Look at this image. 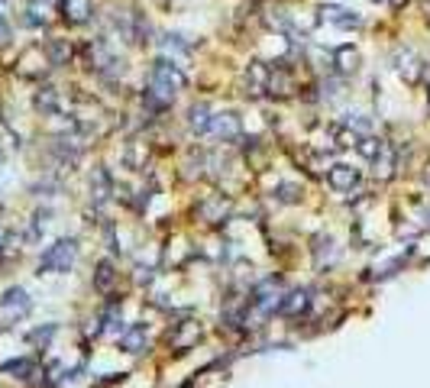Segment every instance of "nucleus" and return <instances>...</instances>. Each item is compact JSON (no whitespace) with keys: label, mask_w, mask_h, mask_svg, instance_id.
Segmentation results:
<instances>
[{"label":"nucleus","mask_w":430,"mask_h":388,"mask_svg":"<svg viewBox=\"0 0 430 388\" xmlns=\"http://www.w3.org/2000/svg\"><path fill=\"white\" fill-rule=\"evenodd\" d=\"M43 52H45V58H49V65H56V69H62V65H68V62L75 58V46H71L68 39H62V36L45 39Z\"/></svg>","instance_id":"nucleus-7"},{"label":"nucleus","mask_w":430,"mask_h":388,"mask_svg":"<svg viewBox=\"0 0 430 388\" xmlns=\"http://www.w3.org/2000/svg\"><path fill=\"white\" fill-rule=\"evenodd\" d=\"M188 126H191L194 133H207V126H211V110H207L204 104H194L191 114H188Z\"/></svg>","instance_id":"nucleus-14"},{"label":"nucleus","mask_w":430,"mask_h":388,"mask_svg":"<svg viewBox=\"0 0 430 388\" xmlns=\"http://www.w3.org/2000/svg\"><path fill=\"white\" fill-rule=\"evenodd\" d=\"M36 110H43L45 117H58L62 97H58L56 88H39V91H36Z\"/></svg>","instance_id":"nucleus-11"},{"label":"nucleus","mask_w":430,"mask_h":388,"mask_svg":"<svg viewBox=\"0 0 430 388\" xmlns=\"http://www.w3.org/2000/svg\"><path fill=\"white\" fill-rule=\"evenodd\" d=\"M75 256H78V246H75V240H58L49 252H43V263H39V269H45V272H68V269H71V263H75Z\"/></svg>","instance_id":"nucleus-2"},{"label":"nucleus","mask_w":430,"mask_h":388,"mask_svg":"<svg viewBox=\"0 0 430 388\" xmlns=\"http://www.w3.org/2000/svg\"><path fill=\"white\" fill-rule=\"evenodd\" d=\"M0 311H3V314H26V311H29L26 291H23V288H10V291L3 295V301H0Z\"/></svg>","instance_id":"nucleus-12"},{"label":"nucleus","mask_w":430,"mask_h":388,"mask_svg":"<svg viewBox=\"0 0 430 388\" xmlns=\"http://www.w3.org/2000/svg\"><path fill=\"white\" fill-rule=\"evenodd\" d=\"M184 84H188V78H184V71L175 62H169V58H156L152 62V69H149V94L152 97H158L162 104H171V97Z\"/></svg>","instance_id":"nucleus-1"},{"label":"nucleus","mask_w":430,"mask_h":388,"mask_svg":"<svg viewBox=\"0 0 430 388\" xmlns=\"http://www.w3.org/2000/svg\"><path fill=\"white\" fill-rule=\"evenodd\" d=\"M110 282H113V269L104 263L101 272H97V288H101V291H107V288H110Z\"/></svg>","instance_id":"nucleus-20"},{"label":"nucleus","mask_w":430,"mask_h":388,"mask_svg":"<svg viewBox=\"0 0 430 388\" xmlns=\"http://www.w3.org/2000/svg\"><path fill=\"white\" fill-rule=\"evenodd\" d=\"M120 343H123V350H130V353H139L143 343H146V330H143V327H133V330H126L123 337H120Z\"/></svg>","instance_id":"nucleus-17"},{"label":"nucleus","mask_w":430,"mask_h":388,"mask_svg":"<svg viewBox=\"0 0 430 388\" xmlns=\"http://www.w3.org/2000/svg\"><path fill=\"white\" fill-rule=\"evenodd\" d=\"M58 13L68 26H84L94 20V0H58Z\"/></svg>","instance_id":"nucleus-3"},{"label":"nucleus","mask_w":430,"mask_h":388,"mask_svg":"<svg viewBox=\"0 0 430 388\" xmlns=\"http://www.w3.org/2000/svg\"><path fill=\"white\" fill-rule=\"evenodd\" d=\"M3 369H7V372H33V363H26V359H16V363H7Z\"/></svg>","instance_id":"nucleus-21"},{"label":"nucleus","mask_w":430,"mask_h":388,"mask_svg":"<svg viewBox=\"0 0 430 388\" xmlns=\"http://www.w3.org/2000/svg\"><path fill=\"white\" fill-rule=\"evenodd\" d=\"M320 16L327 20V23L339 26V29H359L362 26V16L350 7H339V3H324L320 7Z\"/></svg>","instance_id":"nucleus-5"},{"label":"nucleus","mask_w":430,"mask_h":388,"mask_svg":"<svg viewBox=\"0 0 430 388\" xmlns=\"http://www.w3.org/2000/svg\"><path fill=\"white\" fill-rule=\"evenodd\" d=\"M307 308V291H291L288 301H282V311L285 314H298V311Z\"/></svg>","instance_id":"nucleus-18"},{"label":"nucleus","mask_w":430,"mask_h":388,"mask_svg":"<svg viewBox=\"0 0 430 388\" xmlns=\"http://www.w3.org/2000/svg\"><path fill=\"white\" fill-rule=\"evenodd\" d=\"M388 3H392V10H401V7H405L407 0H388Z\"/></svg>","instance_id":"nucleus-22"},{"label":"nucleus","mask_w":430,"mask_h":388,"mask_svg":"<svg viewBox=\"0 0 430 388\" xmlns=\"http://www.w3.org/2000/svg\"><path fill=\"white\" fill-rule=\"evenodd\" d=\"M333 65H337L339 75H353V71L359 69V49H353V46L333 49Z\"/></svg>","instance_id":"nucleus-9"},{"label":"nucleus","mask_w":430,"mask_h":388,"mask_svg":"<svg viewBox=\"0 0 430 388\" xmlns=\"http://www.w3.org/2000/svg\"><path fill=\"white\" fill-rule=\"evenodd\" d=\"M198 337H201V327H198V324H181L178 333L171 337V346H175V350H188Z\"/></svg>","instance_id":"nucleus-13"},{"label":"nucleus","mask_w":430,"mask_h":388,"mask_svg":"<svg viewBox=\"0 0 430 388\" xmlns=\"http://www.w3.org/2000/svg\"><path fill=\"white\" fill-rule=\"evenodd\" d=\"M162 46H165V52H175V56H188V52H191V46H188L181 36H165Z\"/></svg>","instance_id":"nucleus-19"},{"label":"nucleus","mask_w":430,"mask_h":388,"mask_svg":"<svg viewBox=\"0 0 430 388\" xmlns=\"http://www.w3.org/2000/svg\"><path fill=\"white\" fill-rule=\"evenodd\" d=\"M207 133H214V136L224 139V143H237V139L243 136V123H239L237 114H217V117H211Z\"/></svg>","instance_id":"nucleus-4"},{"label":"nucleus","mask_w":430,"mask_h":388,"mask_svg":"<svg viewBox=\"0 0 430 388\" xmlns=\"http://www.w3.org/2000/svg\"><path fill=\"white\" fill-rule=\"evenodd\" d=\"M23 23L33 26V29H43L49 23V3L45 0H29L26 10H23Z\"/></svg>","instance_id":"nucleus-10"},{"label":"nucleus","mask_w":430,"mask_h":388,"mask_svg":"<svg viewBox=\"0 0 430 388\" xmlns=\"http://www.w3.org/2000/svg\"><path fill=\"white\" fill-rule=\"evenodd\" d=\"M256 308H259L262 314H269V311L282 308V298H278V291H272V285H265L259 295H256Z\"/></svg>","instance_id":"nucleus-15"},{"label":"nucleus","mask_w":430,"mask_h":388,"mask_svg":"<svg viewBox=\"0 0 430 388\" xmlns=\"http://www.w3.org/2000/svg\"><path fill=\"white\" fill-rule=\"evenodd\" d=\"M327 182H330V188H337V191H353L356 182H359V171L350 169V165H333V169L327 171Z\"/></svg>","instance_id":"nucleus-8"},{"label":"nucleus","mask_w":430,"mask_h":388,"mask_svg":"<svg viewBox=\"0 0 430 388\" xmlns=\"http://www.w3.org/2000/svg\"><path fill=\"white\" fill-rule=\"evenodd\" d=\"M356 149H359V156H366V159L372 162L379 152L385 149V139H375V136H359L356 139Z\"/></svg>","instance_id":"nucleus-16"},{"label":"nucleus","mask_w":430,"mask_h":388,"mask_svg":"<svg viewBox=\"0 0 430 388\" xmlns=\"http://www.w3.org/2000/svg\"><path fill=\"white\" fill-rule=\"evenodd\" d=\"M269 65L265 62H249L246 69V78H243V88H246L249 97H262L269 91Z\"/></svg>","instance_id":"nucleus-6"}]
</instances>
